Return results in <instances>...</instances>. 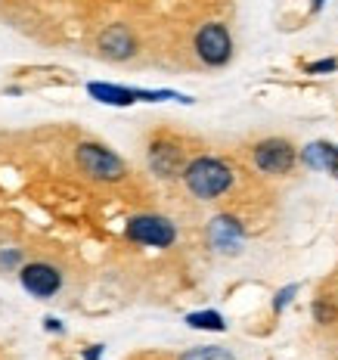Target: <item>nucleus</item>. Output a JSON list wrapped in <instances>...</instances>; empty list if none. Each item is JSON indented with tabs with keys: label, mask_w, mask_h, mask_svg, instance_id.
Listing matches in <instances>:
<instances>
[{
	"label": "nucleus",
	"mask_w": 338,
	"mask_h": 360,
	"mask_svg": "<svg viewBox=\"0 0 338 360\" xmlns=\"http://www.w3.org/2000/svg\"><path fill=\"white\" fill-rule=\"evenodd\" d=\"M233 168L227 162L214 159V155H199V159L186 162L183 168V184L196 199H217L233 186Z\"/></svg>",
	"instance_id": "obj_1"
},
{
	"label": "nucleus",
	"mask_w": 338,
	"mask_h": 360,
	"mask_svg": "<svg viewBox=\"0 0 338 360\" xmlns=\"http://www.w3.org/2000/svg\"><path fill=\"white\" fill-rule=\"evenodd\" d=\"M78 165L87 177L103 180V184H118V180L127 174L122 155H115L112 149L100 146V143H81L78 146Z\"/></svg>",
	"instance_id": "obj_2"
},
{
	"label": "nucleus",
	"mask_w": 338,
	"mask_h": 360,
	"mask_svg": "<svg viewBox=\"0 0 338 360\" xmlns=\"http://www.w3.org/2000/svg\"><path fill=\"white\" fill-rule=\"evenodd\" d=\"M124 236L131 239V243H140V245L168 249V245H174V239H177V227L162 214H137L127 221Z\"/></svg>",
	"instance_id": "obj_3"
},
{
	"label": "nucleus",
	"mask_w": 338,
	"mask_h": 360,
	"mask_svg": "<svg viewBox=\"0 0 338 360\" xmlns=\"http://www.w3.org/2000/svg\"><path fill=\"white\" fill-rule=\"evenodd\" d=\"M196 56L212 69H221L233 59V37L223 22H208L196 32Z\"/></svg>",
	"instance_id": "obj_4"
},
{
	"label": "nucleus",
	"mask_w": 338,
	"mask_h": 360,
	"mask_svg": "<svg viewBox=\"0 0 338 360\" xmlns=\"http://www.w3.org/2000/svg\"><path fill=\"white\" fill-rule=\"evenodd\" d=\"M252 159H254V168L264 171V174H273V177H282L295 168L298 162V153L289 140L282 137H267L261 140L258 146L252 149Z\"/></svg>",
	"instance_id": "obj_5"
},
{
	"label": "nucleus",
	"mask_w": 338,
	"mask_h": 360,
	"mask_svg": "<svg viewBox=\"0 0 338 360\" xmlns=\"http://www.w3.org/2000/svg\"><path fill=\"white\" fill-rule=\"evenodd\" d=\"M242 239H245V230L233 214H217L214 221L208 224V243H212L214 252L239 255L242 252Z\"/></svg>",
	"instance_id": "obj_6"
},
{
	"label": "nucleus",
	"mask_w": 338,
	"mask_h": 360,
	"mask_svg": "<svg viewBox=\"0 0 338 360\" xmlns=\"http://www.w3.org/2000/svg\"><path fill=\"white\" fill-rule=\"evenodd\" d=\"M19 283H22V289L25 292H32V295L37 298H50V295H56L59 286H63V276H59V270L56 267H50V264H25L19 270Z\"/></svg>",
	"instance_id": "obj_7"
},
{
	"label": "nucleus",
	"mask_w": 338,
	"mask_h": 360,
	"mask_svg": "<svg viewBox=\"0 0 338 360\" xmlns=\"http://www.w3.org/2000/svg\"><path fill=\"white\" fill-rule=\"evenodd\" d=\"M149 168L164 180L183 177V168H186L183 149L177 143H171V140H155V143L149 146Z\"/></svg>",
	"instance_id": "obj_8"
},
{
	"label": "nucleus",
	"mask_w": 338,
	"mask_h": 360,
	"mask_svg": "<svg viewBox=\"0 0 338 360\" xmlns=\"http://www.w3.org/2000/svg\"><path fill=\"white\" fill-rule=\"evenodd\" d=\"M100 53L112 59V63H124L137 53V41H134L131 28L127 25H109L106 32L100 34Z\"/></svg>",
	"instance_id": "obj_9"
},
{
	"label": "nucleus",
	"mask_w": 338,
	"mask_h": 360,
	"mask_svg": "<svg viewBox=\"0 0 338 360\" xmlns=\"http://www.w3.org/2000/svg\"><path fill=\"white\" fill-rule=\"evenodd\" d=\"M87 94L93 100L106 103V106H134L140 100L137 96V87H122V84H106V81H90L87 84Z\"/></svg>",
	"instance_id": "obj_10"
},
{
	"label": "nucleus",
	"mask_w": 338,
	"mask_h": 360,
	"mask_svg": "<svg viewBox=\"0 0 338 360\" xmlns=\"http://www.w3.org/2000/svg\"><path fill=\"white\" fill-rule=\"evenodd\" d=\"M332 149L335 143H326V140H313L301 149V162L307 165L311 171H326L329 168V159H332Z\"/></svg>",
	"instance_id": "obj_11"
},
{
	"label": "nucleus",
	"mask_w": 338,
	"mask_h": 360,
	"mask_svg": "<svg viewBox=\"0 0 338 360\" xmlns=\"http://www.w3.org/2000/svg\"><path fill=\"white\" fill-rule=\"evenodd\" d=\"M186 326L202 329V333H227V320L217 311H193L186 314Z\"/></svg>",
	"instance_id": "obj_12"
},
{
	"label": "nucleus",
	"mask_w": 338,
	"mask_h": 360,
	"mask_svg": "<svg viewBox=\"0 0 338 360\" xmlns=\"http://www.w3.org/2000/svg\"><path fill=\"white\" fill-rule=\"evenodd\" d=\"M180 360H236V357L227 348H221V345H199V348L183 351Z\"/></svg>",
	"instance_id": "obj_13"
},
{
	"label": "nucleus",
	"mask_w": 338,
	"mask_h": 360,
	"mask_svg": "<svg viewBox=\"0 0 338 360\" xmlns=\"http://www.w3.org/2000/svg\"><path fill=\"white\" fill-rule=\"evenodd\" d=\"M298 292H301V286H298V283H289V286H282V289L273 295V314H282L285 307L292 304V298H295Z\"/></svg>",
	"instance_id": "obj_14"
},
{
	"label": "nucleus",
	"mask_w": 338,
	"mask_h": 360,
	"mask_svg": "<svg viewBox=\"0 0 338 360\" xmlns=\"http://www.w3.org/2000/svg\"><path fill=\"white\" fill-rule=\"evenodd\" d=\"M338 317V311H335V304H329V302H313V320H317V323H332V320Z\"/></svg>",
	"instance_id": "obj_15"
},
{
	"label": "nucleus",
	"mask_w": 338,
	"mask_h": 360,
	"mask_svg": "<svg viewBox=\"0 0 338 360\" xmlns=\"http://www.w3.org/2000/svg\"><path fill=\"white\" fill-rule=\"evenodd\" d=\"M338 69V59H317V63H307L304 72L307 75H329Z\"/></svg>",
	"instance_id": "obj_16"
},
{
	"label": "nucleus",
	"mask_w": 338,
	"mask_h": 360,
	"mask_svg": "<svg viewBox=\"0 0 338 360\" xmlns=\"http://www.w3.org/2000/svg\"><path fill=\"white\" fill-rule=\"evenodd\" d=\"M103 357V345H90L84 351V360H100Z\"/></svg>",
	"instance_id": "obj_17"
},
{
	"label": "nucleus",
	"mask_w": 338,
	"mask_h": 360,
	"mask_svg": "<svg viewBox=\"0 0 338 360\" xmlns=\"http://www.w3.org/2000/svg\"><path fill=\"white\" fill-rule=\"evenodd\" d=\"M44 326H47L50 333H65V326L59 323V320H53V317H47V320H44Z\"/></svg>",
	"instance_id": "obj_18"
},
{
	"label": "nucleus",
	"mask_w": 338,
	"mask_h": 360,
	"mask_svg": "<svg viewBox=\"0 0 338 360\" xmlns=\"http://www.w3.org/2000/svg\"><path fill=\"white\" fill-rule=\"evenodd\" d=\"M16 258H19L16 252H10V255H0V261H4V264H16Z\"/></svg>",
	"instance_id": "obj_19"
},
{
	"label": "nucleus",
	"mask_w": 338,
	"mask_h": 360,
	"mask_svg": "<svg viewBox=\"0 0 338 360\" xmlns=\"http://www.w3.org/2000/svg\"><path fill=\"white\" fill-rule=\"evenodd\" d=\"M313 10H323V0H313Z\"/></svg>",
	"instance_id": "obj_20"
}]
</instances>
